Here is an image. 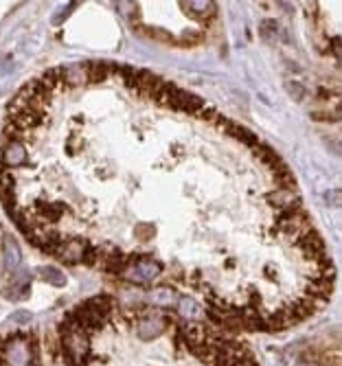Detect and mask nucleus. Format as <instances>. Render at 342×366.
<instances>
[{"label":"nucleus","mask_w":342,"mask_h":366,"mask_svg":"<svg viewBox=\"0 0 342 366\" xmlns=\"http://www.w3.org/2000/svg\"><path fill=\"white\" fill-rule=\"evenodd\" d=\"M0 195L35 248L187 290L224 331L290 329L334 294L290 167L149 71L79 62L29 81L7 110Z\"/></svg>","instance_id":"f257e3e1"},{"label":"nucleus","mask_w":342,"mask_h":366,"mask_svg":"<svg viewBox=\"0 0 342 366\" xmlns=\"http://www.w3.org/2000/svg\"><path fill=\"white\" fill-rule=\"evenodd\" d=\"M296 366H320V364H316V362H300V364H296Z\"/></svg>","instance_id":"7ed1b4c3"},{"label":"nucleus","mask_w":342,"mask_h":366,"mask_svg":"<svg viewBox=\"0 0 342 366\" xmlns=\"http://www.w3.org/2000/svg\"><path fill=\"white\" fill-rule=\"evenodd\" d=\"M0 366H259L244 342L211 322L108 294L66 312L44 336L0 344Z\"/></svg>","instance_id":"f03ea898"}]
</instances>
